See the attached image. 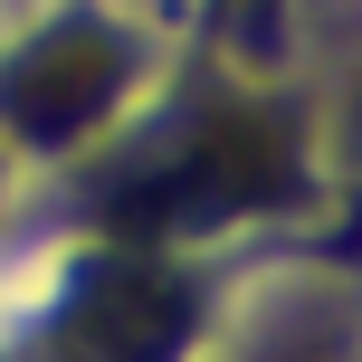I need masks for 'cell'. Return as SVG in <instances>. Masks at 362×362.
<instances>
[{
	"label": "cell",
	"mask_w": 362,
	"mask_h": 362,
	"mask_svg": "<svg viewBox=\"0 0 362 362\" xmlns=\"http://www.w3.org/2000/svg\"><path fill=\"white\" fill-rule=\"evenodd\" d=\"M105 95H115V48H105V38H48V48L19 67L10 105H19L29 134H76Z\"/></svg>",
	"instance_id": "1"
}]
</instances>
